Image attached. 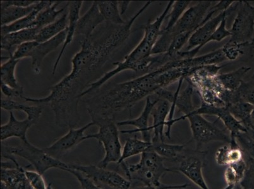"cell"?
Segmentation results:
<instances>
[{"label": "cell", "mask_w": 254, "mask_h": 189, "mask_svg": "<svg viewBox=\"0 0 254 189\" xmlns=\"http://www.w3.org/2000/svg\"><path fill=\"white\" fill-rule=\"evenodd\" d=\"M152 3V1H147L126 24L113 25V29H108L98 38L92 40L91 37L83 39L80 50L71 59L70 72L50 88L49 95L44 98L24 96L23 100L38 105L49 106L54 112L57 125L74 128L79 119V96L88 86L89 80L94 72L106 64L113 53L128 39L135 20Z\"/></svg>", "instance_id": "obj_1"}, {"label": "cell", "mask_w": 254, "mask_h": 189, "mask_svg": "<svg viewBox=\"0 0 254 189\" xmlns=\"http://www.w3.org/2000/svg\"><path fill=\"white\" fill-rule=\"evenodd\" d=\"M171 85L167 74L161 68L144 74L140 77L114 85L94 100L87 108L92 121L97 124L115 121L117 113L130 110L143 99L154 95Z\"/></svg>", "instance_id": "obj_2"}, {"label": "cell", "mask_w": 254, "mask_h": 189, "mask_svg": "<svg viewBox=\"0 0 254 189\" xmlns=\"http://www.w3.org/2000/svg\"><path fill=\"white\" fill-rule=\"evenodd\" d=\"M144 34L140 42L133 50L124 57L123 61L115 62V68L105 73L98 80L91 82L79 96L84 97L103 86L106 82L112 79L122 71L131 70L143 71L146 73L151 65L152 51L162 31L161 25L158 22H148L144 25Z\"/></svg>", "instance_id": "obj_3"}, {"label": "cell", "mask_w": 254, "mask_h": 189, "mask_svg": "<svg viewBox=\"0 0 254 189\" xmlns=\"http://www.w3.org/2000/svg\"><path fill=\"white\" fill-rule=\"evenodd\" d=\"M215 2H198L195 5L190 6L185 11L184 15L172 29L169 31H163L162 29L161 35L152 49V54L166 53L175 37L185 32L193 33L202 25L213 17L216 12L210 8Z\"/></svg>", "instance_id": "obj_4"}, {"label": "cell", "mask_w": 254, "mask_h": 189, "mask_svg": "<svg viewBox=\"0 0 254 189\" xmlns=\"http://www.w3.org/2000/svg\"><path fill=\"white\" fill-rule=\"evenodd\" d=\"M120 165L131 183L139 182L144 186L156 188L165 185L161 179L166 172H173L172 168L166 167L165 159L158 155L152 146L141 154L139 162L130 164L124 161Z\"/></svg>", "instance_id": "obj_5"}, {"label": "cell", "mask_w": 254, "mask_h": 189, "mask_svg": "<svg viewBox=\"0 0 254 189\" xmlns=\"http://www.w3.org/2000/svg\"><path fill=\"white\" fill-rule=\"evenodd\" d=\"M223 67L218 64L198 67L185 79L197 91L202 102L216 107H226L223 96L226 90L218 78Z\"/></svg>", "instance_id": "obj_6"}, {"label": "cell", "mask_w": 254, "mask_h": 189, "mask_svg": "<svg viewBox=\"0 0 254 189\" xmlns=\"http://www.w3.org/2000/svg\"><path fill=\"white\" fill-rule=\"evenodd\" d=\"M11 156H18L27 160L34 168L36 171L44 175L52 168L65 170L68 168V163L53 158L46 153L43 148L34 146L30 142H22L16 146L1 144V157L8 159Z\"/></svg>", "instance_id": "obj_7"}, {"label": "cell", "mask_w": 254, "mask_h": 189, "mask_svg": "<svg viewBox=\"0 0 254 189\" xmlns=\"http://www.w3.org/2000/svg\"><path fill=\"white\" fill-rule=\"evenodd\" d=\"M194 110L179 118L175 119L173 124L174 125L178 122L188 119L193 140L195 141L196 151H200L204 145L211 142H221L230 143V136L219 128L215 123L207 121L202 115L195 113Z\"/></svg>", "instance_id": "obj_8"}, {"label": "cell", "mask_w": 254, "mask_h": 189, "mask_svg": "<svg viewBox=\"0 0 254 189\" xmlns=\"http://www.w3.org/2000/svg\"><path fill=\"white\" fill-rule=\"evenodd\" d=\"M99 131L97 133L85 135L84 141L94 139L102 144L105 156L99 163V167L106 168L112 163H119L121 158L122 148L120 140V132L115 121H106L97 124Z\"/></svg>", "instance_id": "obj_9"}, {"label": "cell", "mask_w": 254, "mask_h": 189, "mask_svg": "<svg viewBox=\"0 0 254 189\" xmlns=\"http://www.w3.org/2000/svg\"><path fill=\"white\" fill-rule=\"evenodd\" d=\"M239 3V1H235L227 10L218 13L196 30L187 43L186 50L181 51L182 56L185 59L197 56L200 49L207 45V41L218 29L223 18L236 11Z\"/></svg>", "instance_id": "obj_10"}, {"label": "cell", "mask_w": 254, "mask_h": 189, "mask_svg": "<svg viewBox=\"0 0 254 189\" xmlns=\"http://www.w3.org/2000/svg\"><path fill=\"white\" fill-rule=\"evenodd\" d=\"M69 168L78 170L101 189H130L131 182L116 172L98 165L70 164Z\"/></svg>", "instance_id": "obj_11"}, {"label": "cell", "mask_w": 254, "mask_h": 189, "mask_svg": "<svg viewBox=\"0 0 254 189\" xmlns=\"http://www.w3.org/2000/svg\"><path fill=\"white\" fill-rule=\"evenodd\" d=\"M236 17L230 30V41L238 43H250L254 34V6L247 1H239Z\"/></svg>", "instance_id": "obj_12"}, {"label": "cell", "mask_w": 254, "mask_h": 189, "mask_svg": "<svg viewBox=\"0 0 254 189\" xmlns=\"http://www.w3.org/2000/svg\"><path fill=\"white\" fill-rule=\"evenodd\" d=\"M94 126H96L95 123L91 121L82 128H69L68 132L65 135L60 138L51 146L44 147V151L53 158L61 160L64 155L84 142L85 131Z\"/></svg>", "instance_id": "obj_13"}, {"label": "cell", "mask_w": 254, "mask_h": 189, "mask_svg": "<svg viewBox=\"0 0 254 189\" xmlns=\"http://www.w3.org/2000/svg\"><path fill=\"white\" fill-rule=\"evenodd\" d=\"M177 163V167L171 168L173 172L181 173L200 189H209L203 175V161L198 156L184 154ZM233 188L226 186L223 189Z\"/></svg>", "instance_id": "obj_14"}, {"label": "cell", "mask_w": 254, "mask_h": 189, "mask_svg": "<svg viewBox=\"0 0 254 189\" xmlns=\"http://www.w3.org/2000/svg\"><path fill=\"white\" fill-rule=\"evenodd\" d=\"M159 98L156 95L149 96L145 99V103L144 109L141 114L137 118L126 120L118 122V126H133L135 128L134 130L120 131L123 134H133L140 133L141 134L142 140L145 142H152V131L151 126L149 125V117L151 115L152 109L158 103Z\"/></svg>", "instance_id": "obj_15"}, {"label": "cell", "mask_w": 254, "mask_h": 189, "mask_svg": "<svg viewBox=\"0 0 254 189\" xmlns=\"http://www.w3.org/2000/svg\"><path fill=\"white\" fill-rule=\"evenodd\" d=\"M66 35V29L50 41L43 43H38V45L29 53L27 57L31 59L32 70L34 73L36 75L41 73L43 60L50 52L54 51L60 46L64 45Z\"/></svg>", "instance_id": "obj_16"}, {"label": "cell", "mask_w": 254, "mask_h": 189, "mask_svg": "<svg viewBox=\"0 0 254 189\" xmlns=\"http://www.w3.org/2000/svg\"><path fill=\"white\" fill-rule=\"evenodd\" d=\"M68 25L67 29H66V35L65 41L62 46L61 50L58 56L56 61L53 67L52 74L55 75L57 71L58 66L59 65L60 61L62 58V56L68 46L71 45L73 42V39L77 32V27L78 20L80 18V12L81 10L82 6L84 1H68Z\"/></svg>", "instance_id": "obj_17"}, {"label": "cell", "mask_w": 254, "mask_h": 189, "mask_svg": "<svg viewBox=\"0 0 254 189\" xmlns=\"http://www.w3.org/2000/svg\"><path fill=\"white\" fill-rule=\"evenodd\" d=\"M171 103L164 99H159L158 103L154 106L151 112L152 124L151 130L152 131V143L160 141L164 142V130L166 127L167 117L169 115Z\"/></svg>", "instance_id": "obj_18"}, {"label": "cell", "mask_w": 254, "mask_h": 189, "mask_svg": "<svg viewBox=\"0 0 254 189\" xmlns=\"http://www.w3.org/2000/svg\"><path fill=\"white\" fill-rule=\"evenodd\" d=\"M104 22L105 20L99 10L97 1H94L87 12L78 20L76 34L83 36L84 39L90 38L97 27Z\"/></svg>", "instance_id": "obj_19"}, {"label": "cell", "mask_w": 254, "mask_h": 189, "mask_svg": "<svg viewBox=\"0 0 254 189\" xmlns=\"http://www.w3.org/2000/svg\"><path fill=\"white\" fill-rule=\"evenodd\" d=\"M34 123L29 119L18 121L15 118L13 111L10 112V117L8 123L1 126V141L10 139L11 138H17L22 142H28L27 138V131L34 125Z\"/></svg>", "instance_id": "obj_20"}, {"label": "cell", "mask_w": 254, "mask_h": 189, "mask_svg": "<svg viewBox=\"0 0 254 189\" xmlns=\"http://www.w3.org/2000/svg\"><path fill=\"white\" fill-rule=\"evenodd\" d=\"M39 30L30 28L22 31L11 32L5 35L1 36V49L7 52L9 57L12 56L11 49L15 46L18 47L22 44L35 41L36 37Z\"/></svg>", "instance_id": "obj_21"}, {"label": "cell", "mask_w": 254, "mask_h": 189, "mask_svg": "<svg viewBox=\"0 0 254 189\" xmlns=\"http://www.w3.org/2000/svg\"><path fill=\"white\" fill-rule=\"evenodd\" d=\"M25 170L20 165L11 168H1V183L8 189H34L25 176Z\"/></svg>", "instance_id": "obj_22"}, {"label": "cell", "mask_w": 254, "mask_h": 189, "mask_svg": "<svg viewBox=\"0 0 254 189\" xmlns=\"http://www.w3.org/2000/svg\"><path fill=\"white\" fill-rule=\"evenodd\" d=\"M53 3L52 1H40L37 4L36 8L28 15L18 21L10 25L1 26V36L5 35L11 32L22 31V30L32 28L39 13L44 9L48 7Z\"/></svg>", "instance_id": "obj_23"}, {"label": "cell", "mask_w": 254, "mask_h": 189, "mask_svg": "<svg viewBox=\"0 0 254 189\" xmlns=\"http://www.w3.org/2000/svg\"><path fill=\"white\" fill-rule=\"evenodd\" d=\"M1 107L2 109L7 111L18 110L26 114L27 119H29L34 124L38 123L43 113V107L41 105L31 106L24 103L16 102L15 100L9 98L1 99Z\"/></svg>", "instance_id": "obj_24"}, {"label": "cell", "mask_w": 254, "mask_h": 189, "mask_svg": "<svg viewBox=\"0 0 254 189\" xmlns=\"http://www.w3.org/2000/svg\"><path fill=\"white\" fill-rule=\"evenodd\" d=\"M62 3V1H53L50 6L41 11L37 17L32 28H36L40 31L43 27L56 21L57 17H59L60 15H61L66 8H68V3L67 2V3L63 8L57 9L58 6Z\"/></svg>", "instance_id": "obj_25"}, {"label": "cell", "mask_w": 254, "mask_h": 189, "mask_svg": "<svg viewBox=\"0 0 254 189\" xmlns=\"http://www.w3.org/2000/svg\"><path fill=\"white\" fill-rule=\"evenodd\" d=\"M68 24V13H64L56 21L41 29L37 34L35 41L43 43L51 40L67 29Z\"/></svg>", "instance_id": "obj_26"}, {"label": "cell", "mask_w": 254, "mask_h": 189, "mask_svg": "<svg viewBox=\"0 0 254 189\" xmlns=\"http://www.w3.org/2000/svg\"><path fill=\"white\" fill-rule=\"evenodd\" d=\"M97 4L105 22L114 25L126 24L120 13L119 1H97Z\"/></svg>", "instance_id": "obj_27"}, {"label": "cell", "mask_w": 254, "mask_h": 189, "mask_svg": "<svg viewBox=\"0 0 254 189\" xmlns=\"http://www.w3.org/2000/svg\"><path fill=\"white\" fill-rule=\"evenodd\" d=\"M152 144L153 150L165 160H169L177 162L184 155L185 145L168 144L160 141Z\"/></svg>", "instance_id": "obj_28"}, {"label": "cell", "mask_w": 254, "mask_h": 189, "mask_svg": "<svg viewBox=\"0 0 254 189\" xmlns=\"http://www.w3.org/2000/svg\"><path fill=\"white\" fill-rule=\"evenodd\" d=\"M152 142H145L144 140L137 139V138H128L125 142L121 158L118 164L121 165L126 161L127 159L132 157L138 154L144 153L145 151L152 146Z\"/></svg>", "instance_id": "obj_29"}, {"label": "cell", "mask_w": 254, "mask_h": 189, "mask_svg": "<svg viewBox=\"0 0 254 189\" xmlns=\"http://www.w3.org/2000/svg\"><path fill=\"white\" fill-rule=\"evenodd\" d=\"M251 70V67L246 66L240 67L236 70L229 73H219V80L223 87L227 91H236L243 82V78Z\"/></svg>", "instance_id": "obj_30"}, {"label": "cell", "mask_w": 254, "mask_h": 189, "mask_svg": "<svg viewBox=\"0 0 254 189\" xmlns=\"http://www.w3.org/2000/svg\"><path fill=\"white\" fill-rule=\"evenodd\" d=\"M231 114L246 127L247 131L252 130L251 117L254 106L245 101H238L226 106Z\"/></svg>", "instance_id": "obj_31"}, {"label": "cell", "mask_w": 254, "mask_h": 189, "mask_svg": "<svg viewBox=\"0 0 254 189\" xmlns=\"http://www.w3.org/2000/svg\"><path fill=\"white\" fill-rule=\"evenodd\" d=\"M38 2L29 7L10 6L1 8V26L10 25L26 17L34 10Z\"/></svg>", "instance_id": "obj_32"}, {"label": "cell", "mask_w": 254, "mask_h": 189, "mask_svg": "<svg viewBox=\"0 0 254 189\" xmlns=\"http://www.w3.org/2000/svg\"><path fill=\"white\" fill-rule=\"evenodd\" d=\"M19 61V60H16L10 56L5 63L1 64V83L13 89L24 90L15 76L16 67Z\"/></svg>", "instance_id": "obj_33"}, {"label": "cell", "mask_w": 254, "mask_h": 189, "mask_svg": "<svg viewBox=\"0 0 254 189\" xmlns=\"http://www.w3.org/2000/svg\"><path fill=\"white\" fill-rule=\"evenodd\" d=\"M253 48L250 43H238L230 40L221 49L226 60L233 61L246 56V52H251Z\"/></svg>", "instance_id": "obj_34"}, {"label": "cell", "mask_w": 254, "mask_h": 189, "mask_svg": "<svg viewBox=\"0 0 254 189\" xmlns=\"http://www.w3.org/2000/svg\"><path fill=\"white\" fill-rule=\"evenodd\" d=\"M246 163L245 159L235 164L227 166L224 172V179L227 186L232 187L239 185L243 178L246 171Z\"/></svg>", "instance_id": "obj_35"}, {"label": "cell", "mask_w": 254, "mask_h": 189, "mask_svg": "<svg viewBox=\"0 0 254 189\" xmlns=\"http://www.w3.org/2000/svg\"><path fill=\"white\" fill-rule=\"evenodd\" d=\"M238 101H245L254 106V72L250 79L243 80L239 89L233 92V103Z\"/></svg>", "instance_id": "obj_36"}, {"label": "cell", "mask_w": 254, "mask_h": 189, "mask_svg": "<svg viewBox=\"0 0 254 189\" xmlns=\"http://www.w3.org/2000/svg\"><path fill=\"white\" fill-rule=\"evenodd\" d=\"M193 88L191 85H187L184 91H180L177 100V107L184 115L192 112L195 108L193 102Z\"/></svg>", "instance_id": "obj_37"}, {"label": "cell", "mask_w": 254, "mask_h": 189, "mask_svg": "<svg viewBox=\"0 0 254 189\" xmlns=\"http://www.w3.org/2000/svg\"><path fill=\"white\" fill-rule=\"evenodd\" d=\"M190 1H175L167 16L168 22L163 31H169L177 24L185 11L189 8ZM166 17V18H167Z\"/></svg>", "instance_id": "obj_38"}, {"label": "cell", "mask_w": 254, "mask_h": 189, "mask_svg": "<svg viewBox=\"0 0 254 189\" xmlns=\"http://www.w3.org/2000/svg\"><path fill=\"white\" fill-rule=\"evenodd\" d=\"M246 171L239 185L243 189H254V158L244 153Z\"/></svg>", "instance_id": "obj_39"}, {"label": "cell", "mask_w": 254, "mask_h": 189, "mask_svg": "<svg viewBox=\"0 0 254 189\" xmlns=\"http://www.w3.org/2000/svg\"><path fill=\"white\" fill-rule=\"evenodd\" d=\"M25 175L34 189H46L47 188L43 175L32 170H25Z\"/></svg>", "instance_id": "obj_40"}, {"label": "cell", "mask_w": 254, "mask_h": 189, "mask_svg": "<svg viewBox=\"0 0 254 189\" xmlns=\"http://www.w3.org/2000/svg\"><path fill=\"white\" fill-rule=\"evenodd\" d=\"M38 45V43L35 41H30L22 44L18 46L17 49L13 52L11 57L16 60H21L22 59L27 57L30 52L33 50L34 48Z\"/></svg>", "instance_id": "obj_41"}, {"label": "cell", "mask_w": 254, "mask_h": 189, "mask_svg": "<svg viewBox=\"0 0 254 189\" xmlns=\"http://www.w3.org/2000/svg\"><path fill=\"white\" fill-rule=\"evenodd\" d=\"M226 20H227V17L223 18L218 29L207 41V44L211 42H221L228 37L232 36L230 30L226 28Z\"/></svg>", "instance_id": "obj_42"}, {"label": "cell", "mask_w": 254, "mask_h": 189, "mask_svg": "<svg viewBox=\"0 0 254 189\" xmlns=\"http://www.w3.org/2000/svg\"><path fill=\"white\" fill-rule=\"evenodd\" d=\"M64 171L70 173V174L73 175L77 179L80 183L81 189H101L98 188L96 184H94L91 180L87 178V177H85L84 174L78 171V170L73 169V168H69L68 167Z\"/></svg>", "instance_id": "obj_43"}, {"label": "cell", "mask_w": 254, "mask_h": 189, "mask_svg": "<svg viewBox=\"0 0 254 189\" xmlns=\"http://www.w3.org/2000/svg\"><path fill=\"white\" fill-rule=\"evenodd\" d=\"M229 144L219 147L217 149L214 155L217 164L219 166H226V167L229 165Z\"/></svg>", "instance_id": "obj_44"}, {"label": "cell", "mask_w": 254, "mask_h": 189, "mask_svg": "<svg viewBox=\"0 0 254 189\" xmlns=\"http://www.w3.org/2000/svg\"><path fill=\"white\" fill-rule=\"evenodd\" d=\"M1 91L4 96L8 98L24 97V90L13 89L1 83Z\"/></svg>", "instance_id": "obj_45"}, {"label": "cell", "mask_w": 254, "mask_h": 189, "mask_svg": "<svg viewBox=\"0 0 254 189\" xmlns=\"http://www.w3.org/2000/svg\"><path fill=\"white\" fill-rule=\"evenodd\" d=\"M37 1H1V8L7 6H18V7H29L37 3Z\"/></svg>", "instance_id": "obj_46"}, {"label": "cell", "mask_w": 254, "mask_h": 189, "mask_svg": "<svg viewBox=\"0 0 254 189\" xmlns=\"http://www.w3.org/2000/svg\"><path fill=\"white\" fill-rule=\"evenodd\" d=\"M188 184H180V185H164L161 188H156L151 186H142L135 189H185L190 187Z\"/></svg>", "instance_id": "obj_47"}, {"label": "cell", "mask_w": 254, "mask_h": 189, "mask_svg": "<svg viewBox=\"0 0 254 189\" xmlns=\"http://www.w3.org/2000/svg\"><path fill=\"white\" fill-rule=\"evenodd\" d=\"M130 3L131 1H119L120 13L122 15L125 14Z\"/></svg>", "instance_id": "obj_48"}, {"label": "cell", "mask_w": 254, "mask_h": 189, "mask_svg": "<svg viewBox=\"0 0 254 189\" xmlns=\"http://www.w3.org/2000/svg\"><path fill=\"white\" fill-rule=\"evenodd\" d=\"M251 123L252 126V130L254 129V110L253 112H252L251 117Z\"/></svg>", "instance_id": "obj_49"}, {"label": "cell", "mask_w": 254, "mask_h": 189, "mask_svg": "<svg viewBox=\"0 0 254 189\" xmlns=\"http://www.w3.org/2000/svg\"><path fill=\"white\" fill-rule=\"evenodd\" d=\"M249 133H250L252 137L254 138V129L253 130H250V131H247Z\"/></svg>", "instance_id": "obj_50"}, {"label": "cell", "mask_w": 254, "mask_h": 189, "mask_svg": "<svg viewBox=\"0 0 254 189\" xmlns=\"http://www.w3.org/2000/svg\"><path fill=\"white\" fill-rule=\"evenodd\" d=\"M1 189H8L7 187H6L5 185H4V184L1 183Z\"/></svg>", "instance_id": "obj_51"}, {"label": "cell", "mask_w": 254, "mask_h": 189, "mask_svg": "<svg viewBox=\"0 0 254 189\" xmlns=\"http://www.w3.org/2000/svg\"><path fill=\"white\" fill-rule=\"evenodd\" d=\"M46 189H53L52 184H48L47 188H46Z\"/></svg>", "instance_id": "obj_52"}, {"label": "cell", "mask_w": 254, "mask_h": 189, "mask_svg": "<svg viewBox=\"0 0 254 189\" xmlns=\"http://www.w3.org/2000/svg\"><path fill=\"white\" fill-rule=\"evenodd\" d=\"M232 189H243L241 188V186H240L239 184V185H237L236 186H235L234 188H233Z\"/></svg>", "instance_id": "obj_53"}, {"label": "cell", "mask_w": 254, "mask_h": 189, "mask_svg": "<svg viewBox=\"0 0 254 189\" xmlns=\"http://www.w3.org/2000/svg\"><path fill=\"white\" fill-rule=\"evenodd\" d=\"M250 43H251V46H253V47H254V36L253 37V39H252Z\"/></svg>", "instance_id": "obj_54"}]
</instances>
